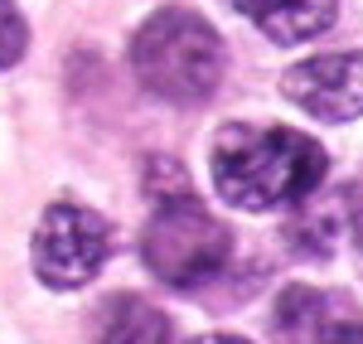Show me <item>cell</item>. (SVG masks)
<instances>
[{
    "instance_id": "cell-1",
    "label": "cell",
    "mask_w": 363,
    "mask_h": 344,
    "mask_svg": "<svg viewBox=\"0 0 363 344\" xmlns=\"http://www.w3.org/2000/svg\"><path fill=\"white\" fill-rule=\"evenodd\" d=\"M325 145L286 126H223L213 141V184L247 213L301 204L325 179Z\"/></svg>"
},
{
    "instance_id": "cell-2",
    "label": "cell",
    "mask_w": 363,
    "mask_h": 344,
    "mask_svg": "<svg viewBox=\"0 0 363 344\" xmlns=\"http://www.w3.org/2000/svg\"><path fill=\"white\" fill-rule=\"evenodd\" d=\"M140 83L165 102H203L223 78V39L194 10H160L131 39Z\"/></svg>"
},
{
    "instance_id": "cell-3",
    "label": "cell",
    "mask_w": 363,
    "mask_h": 344,
    "mask_svg": "<svg viewBox=\"0 0 363 344\" xmlns=\"http://www.w3.org/2000/svg\"><path fill=\"white\" fill-rule=\"evenodd\" d=\"M140 257L145 267L179 291L208 287L228 262V228L189 194V184L179 179L169 194L155 199L145 228H140Z\"/></svg>"
},
{
    "instance_id": "cell-4",
    "label": "cell",
    "mask_w": 363,
    "mask_h": 344,
    "mask_svg": "<svg viewBox=\"0 0 363 344\" xmlns=\"http://www.w3.org/2000/svg\"><path fill=\"white\" fill-rule=\"evenodd\" d=\"M107 253H112V228L83 204H49V213L34 228V272L49 287L73 291L92 282Z\"/></svg>"
},
{
    "instance_id": "cell-5",
    "label": "cell",
    "mask_w": 363,
    "mask_h": 344,
    "mask_svg": "<svg viewBox=\"0 0 363 344\" xmlns=\"http://www.w3.org/2000/svg\"><path fill=\"white\" fill-rule=\"evenodd\" d=\"M281 92L320 121H349L363 112V54H320L286 68Z\"/></svg>"
},
{
    "instance_id": "cell-6",
    "label": "cell",
    "mask_w": 363,
    "mask_h": 344,
    "mask_svg": "<svg viewBox=\"0 0 363 344\" xmlns=\"http://www.w3.org/2000/svg\"><path fill=\"white\" fill-rule=\"evenodd\" d=\"M281 335L291 344H363V316L339 296L291 287L281 296Z\"/></svg>"
},
{
    "instance_id": "cell-7",
    "label": "cell",
    "mask_w": 363,
    "mask_h": 344,
    "mask_svg": "<svg viewBox=\"0 0 363 344\" xmlns=\"http://www.w3.org/2000/svg\"><path fill=\"white\" fill-rule=\"evenodd\" d=\"M252 25L277 44H301L315 39L335 20V0H233Z\"/></svg>"
},
{
    "instance_id": "cell-8",
    "label": "cell",
    "mask_w": 363,
    "mask_h": 344,
    "mask_svg": "<svg viewBox=\"0 0 363 344\" xmlns=\"http://www.w3.org/2000/svg\"><path fill=\"white\" fill-rule=\"evenodd\" d=\"M97 344H174V325L140 296H116L97 320Z\"/></svg>"
},
{
    "instance_id": "cell-9",
    "label": "cell",
    "mask_w": 363,
    "mask_h": 344,
    "mask_svg": "<svg viewBox=\"0 0 363 344\" xmlns=\"http://www.w3.org/2000/svg\"><path fill=\"white\" fill-rule=\"evenodd\" d=\"M25 39H29V29L20 20V10H15V0H0V68H10L25 54Z\"/></svg>"
},
{
    "instance_id": "cell-10",
    "label": "cell",
    "mask_w": 363,
    "mask_h": 344,
    "mask_svg": "<svg viewBox=\"0 0 363 344\" xmlns=\"http://www.w3.org/2000/svg\"><path fill=\"white\" fill-rule=\"evenodd\" d=\"M194 344H247V340H238V335H203V340Z\"/></svg>"
},
{
    "instance_id": "cell-11",
    "label": "cell",
    "mask_w": 363,
    "mask_h": 344,
    "mask_svg": "<svg viewBox=\"0 0 363 344\" xmlns=\"http://www.w3.org/2000/svg\"><path fill=\"white\" fill-rule=\"evenodd\" d=\"M354 228H359V248H363V194H359V209H354Z\"/></svg>"
}]
</instances>
